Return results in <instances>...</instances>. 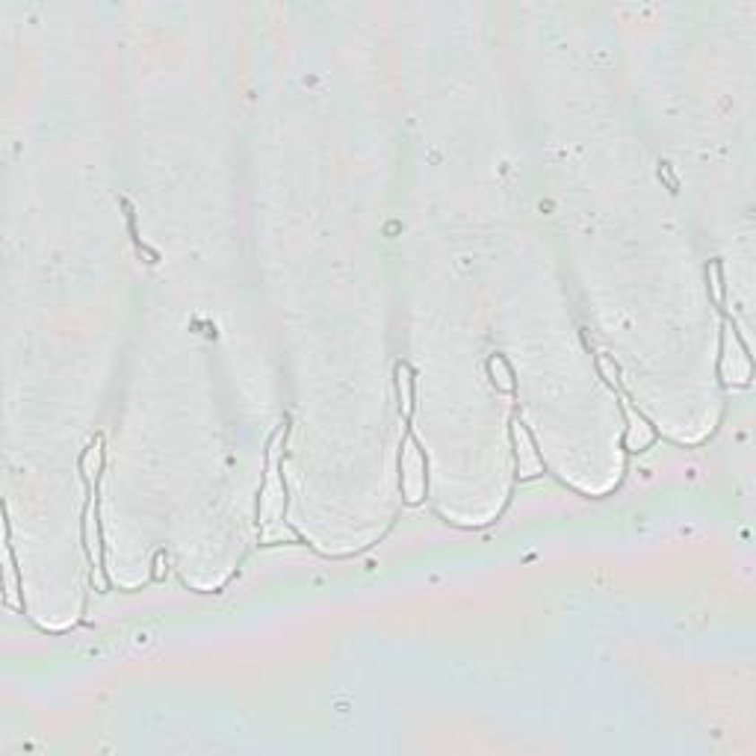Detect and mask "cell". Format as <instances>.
Listing matches in <instances>:
<instances>
[{
	"label": "cell",
	"instance_id": "4",
	"mask_svg": "<svg viewBox=\"0 0 756 756\" xmlns=\"http://www.w3.org/2000/svg\"><path fill=\"white\" fill-rule=\"evenodd\" d=\"M83 541H86L89 561H92V577H95V586H98V591H107L104 570H100V529H98L95 491H92V485H89V502H86V514H83Z\"/></svg>",
	"mask_w": 756,
	"mask_h": 756
},
{
	"label": "cell",
	"instance_id": "7",
	"mask_svg": "<svg viewBox=\"0 0 756 756\" xmlns=\"http://www.w3.org/2000/svg\"><path fill=\"white\" fill-rule=\"evenodd\" d=\"M396 393L402 417H411V411H414V376H411L408 364H396Z\"/></svg>",
	"mask_w": 756,
	"mask_h": 756
},
{
	"label": "cell",
	"instance_id": "11",
	"mask_svg": "<svg viewBox=\"0 0 756 756\" xmlns=\"http://www.w3.org/2000/svg\"><path fill=\"white\" fill-rule=\"evenodd\" d=\"M597 367H600L603 378H606L609 385H618V369H614V364H612L606 355H597Z\"/></svg>",
	"mask_w": 756,
	"mask_h": 756
},
{
	"label": "cell",
	"instance_id": "6",
	"mask_svg": "<svg viewBox=\"0 0 756 756\" xmlns=\"http://www.w3.org/2000/svg\"><path fill=\"white\" fill-rule=\"evenodd\" d=\"M623 414H627L630 420V429H627V438H623V443H627V449L630 452H641V449H647L653 440H656V431L650 429V422L644 420L639 411H635L630 405V399H623Z\"/></svg>",
	"mask_w": 756,
	"mask_h": 756
},
{
	"label": "cell",
	"instance_id": "10",
	"mask_svg": "<svg viewBox=\"0 0 756 756\" xmlns=\"http://www.w3.org/2000/svg\"><path fill=\"white\" fill-rule=\"evenodd\" d=\"M709 278H712L715 305H721V301H724V284H721V266H718V264H709Z\"/></svg>",
	"mask_w": 756,
	"mask_h": 756
},
{
	"label": "cell",
	"instance_id": "3",
	"mask_svg": "<svg viewBox=\"0 0 756 756\" xmlns=\"http://www.w3.org/2000/svg\"><path fill=\"white\" fill-rule=\"evenodd\" d=\"M721 376L727 385H748L751 381V358L742 346L739 335L724 326V355H721Z\"/></svg>",
	"mask_w": 756,
	"mask_h": 756
},
{
	"label": "cell",
	"instance_id": "8",
	"mask_svg": "<svg viewBox=\"0 0 756 756\" xmlns=\"http://www.w3.org/2000/svg\"><path fill=\"white\" fill-rule=\"evenodd\" d=\"M100 461H104V440L95 438L92 443H89V449L83 452V461H80V470H83L86 485H92V482L98 479V473H100Z\"/></svg>",
	"mask_w": 756,
	"mask_h": 756
},
{
	"label": "cell",
	"instance_id": "9",
	"mask_svg": "<svg viewBox=\"0 0 756 756\" xmlns=\"http://www.w3.org/2000/svg\"><path fill=\"white\" fill-rule=\"evenodd\" d=\"M488 372H491L493 385H497L500 390H506V393L514 390V376H511V369H508V364H506V358L493 355V358L488 361Z\"/></svg>",
	"mask_w": 756,
	"mask_h": 756
},
{
	"label": "cell",
	"instance_id": "5",
	"mask_svg": "<svg viewBox=\"0 0 756 756\" xmlns=\"http://www.w3.org/2000/svg\"><path fill=\"white\" fill-rule=\"evenodd\" d=\"M511 438H514V456H517V470H520V479H532L541 473V458L535 447H532V438L529 431L520 426V422H514L511 426Z\"/></svg>",
	"mask_w": 756,
	"mask_h": 756
},
{
	"label": "cell",
	"instance_id": "1",
	"mask_svg": "<svg viewBox=\"0 0 756 756\" xmlns=\"http://www.w3.org/2000/svg\"><path fill=\"white\" fill-rule=\"evenodd\" d=\"M287 426H281L269 440V464L264 493H260V529L266 538L281 535V520H284V482H281V443H284Z\"/></svg>",
	"mask_w": 756,
	"mask_h": 756
},
{
	"label": "cell",
	"instance_id": "2",
	"mask_svg": "<svg viewBox=\"0 0 756 756\" xmlns=\"http://www.w3.org/2000/svg\"><path fill=\"white\" fill-rule=\"evenodd\" d=\"M402 493L411 506L426 497V458L417 449L414 438H405V447H402Z\"/></svg>",
	"mask_w": 756,
	"mask_h": 756
}]
</instances>
